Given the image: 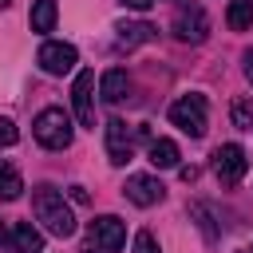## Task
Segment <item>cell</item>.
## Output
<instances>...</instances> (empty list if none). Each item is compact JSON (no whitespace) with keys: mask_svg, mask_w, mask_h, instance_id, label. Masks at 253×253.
<instances>
[{"mask_svg":"<svg viewBox=\"0 0 253 253\" xmlns=\"http://www.w3.org/2000/svg\"><path fill=\"white\" fill-rule=\"evenodd\" d=\"M32 213H36V221H40L51 237H71V233H75V213H71L63 190H55V186H47V182L32 190Z\"/></svg>","mask_w":253,"mask_h":253,"instance_id":"obj_1","label":"cell"},{"mask_svg":"<svg viewBox=\"0 0 253 253\" xmlns=\"http://www.w3.org/2000/svg\"><path fill=\"white\" fill-rule=\"evenodd\" d=\"M32 134H36V142L47 146V150H67L75 126H71V115H67L63 107H43V111L36 115V123H32Z\"/></svg>","mask_w":253,"mask_h":253,"instance_id":"obj_2","label":"cell"},{"mask_svg":"<svg viewBox=\"0 0 253 253\" xmlns=\"http://www.w3.org/2000/svg\"><path fill=\"white\" fill-rule=\"evenodd\" d=\"M123 241H126V225H123V217L103 213V217H95V221L87 225L83 253H119Z\"/></svg>","mask_w":253,"mask_h":253,"instance_id":"obj_3","label":"cell"},{"mask_svg":"<svg viewBox=\"0 0 253 253\" xmlns=\"http://www.w3.org/2000/svg\"><path fill=\"white\" fill-rule=\"evenodd\" d=\"M170 123H174V126H182L190 138H202V134H206V126H210V119H206V95L190 91V95L174 99V103H170Z\"/></svg>","mask_w":253,"mask_h":253,"instance_id":"obj_4","label":"cell"},{"mask_svg":"<svg viewBox=\"0 0 253 253\" xmlns=\"http://www.w3.org/2000/svg\"><path fill=\"white\" fill-rule=\"evenodd\" d=\"M170 32H174L182 43H202V40L210 36V16H206V8L194 4V0H182L178 12H174V20H170Z\"/></svg>","mask_w":253,"mask_h":253,"instance_id":"obj_5","label":"cell"},{"mask_svg":"<svg viewBox=\"0 0 253 253\" xmlns=\"http://www.w3.org/2000/svg\"><path fill=\"white\" fill-rule=\"evenodd\" d=\"M138 134H142V126H130V123H123V119H107V126H103L107 158H111L115 166H126V162L134 158V142H138Z\"/></svg>","mask_w":253,"mask_h":253,"instance_id":"obj_6","label":"cell"},{"mask_svg":"<svg viewBox=\"0 0 253 253\" xmlns=\"http://www.w3.org/2000/svg\"><path fill=\"white\" fill-rule=\"evenodd\" d=\"M245 170H249V158H245V150L237 142H221L213 150V174H217L221 186H237L245 178Z\"/></svg>","mask_w":253,"mask_h":253,"instance_id":"obj_7","label":"cell"},{"mask_svg":"<svg viewBox=\"0 0 253 253\" xmlns=\"http://www.w3.org/2000/svg\"><path fill=\"white\" fill-rule=\"evenodd\" d=\"M95 71H79L75 83H71V107H75V119L79 126L95 130Z\"/></svg>","mask_w":253,"mask_h":253,"instance_id":"obj_8","label":"cell"},{"mask_svg":"<svg viewBox=\"0 0 253 253\" xmlns=\"http://www.w3.org/2000/svg\"><path fill=\"white\" fill-rule=\"evenodd\" d=\"M40 67L47 71V75H67L75 63H79V51L71 47V43H59V40H47L43 47H40Z\"/></svg>","mask_w":253,"mask_h":253,"instance_id":"obj_9","label":"cell"},{"mask_svg":"<svg viewBox=\"0 0 253 253\" xmlns=\"http://www.w3.org/2000/svg\"><path fill=\"white\" fill-rule=\"evenodd\" d=\"M123 194H126V202H134V206H158L162 194H166V186H162L154 174H130L126 186H123Z\"/></svg>","mask_w":253,"mask_h":253,"instance_id":"obj_10","label":"cell"},{"mask_svg":"<svg viewBox=\"0 0 253 253\" xmlns=\"http://www.w3.org/2000/svg\"><path fill=\"white\" fill-rule=\"evenodd\" d=\"M8 245H12V253H43V233L32 221H12Z\"/></svg>","mask_w":253,"mask_h":253,"instance_id":"obj_11","label":"cell"},{"mask_svg":"<svg viewBox=\"0 0 253 253\" xmlns=\"http://www.w3.org/2000/svg\"><path fill=\"white\" fill-rule=\"evenodd\" d=\"M146 162H150L154 170L178 166V142H174V138H150V142H146Z\"/></svg>","mask_w":253,"mask_h":253,"instance_id":"obj_12","label":"cell"},{"mask_svg":"<svg viewBox=\"0 0 253 253\" xmlns=\"http://www.w3.org/2000/svg\"><path fill=\"white\" fill-rule=\"evenodd\" d=\"M126 87H130V79H126L123 67H111V71H103V79H99L103 103H123V99H126Z\"/></svg>","mask_w":253,"mask_h":253,"instance_id":"obj_13","label":"cell"},{"mask_svg":"<svg viewBox=\"0 0 253 253\" xmlns=\"http://www.w3.org/2000/svg\"><path fill=\"white\" fill-rule=\"evenodd\" d=\"M55 20H59V4H55V0H36V4H32V16H28L32 32H51Z\"/></svg>","mask_w":253,"mask_h":253,"instance_id":"obj_14","label":"cell"},{"mask_svg":"<svg viewBox=\"0 0 253 253\" xmlns=\"http://www.w3.org/2000/svg\"><path fill=\"white\" fill-rule=\"evenodd\" d=\"M225 24H229L233 32H249V28H253V0H229Z\"/></svg>","mask_w":253,"mask_h":253,"instance_id":"obj_15","label":"cell"},{"mask_svg":"<svg viewBox=\"0 0 253 253\" xmlns=\"http://www.w3.org/2000/svg\"><path fill=\"white\" fill-rule=\"evenodd\" d=\"M119 32V47H138V43H146V40H154V28L150 24H119L115 28Z\"/></svg>","mask_w":253,"mask_h":253,"instance_id":"obj_16","label":"cell"},{"mask_svg":"<svg viewBox=\"0 0 253 253\" xmlns=\"http://www.w3.org/2000/svg\"><path fill=\"white\" fill-rule=\"evenodd\" d=\"M20 190H24L20 170H16L12 162H0V202H16V198H20Z\"/></svg>","mask_w":253,"mask_h":253,"instance_id":"obj_17","label":"cell"},{"mask_svg":"<svg viewBox=\"0 0 253 253\" xmlns=\"http://www.w3.org/2000/svg\"><path fill=\"white\" fill-rule=\"evenodd\" d=\"M229 115H233V123H237V126H245V130H253V103H249V99H237Z\"/></svg>","mask_w":253,"mask_h":253,"instance_id":"obj_18","label":"cell"},{"mask_svg":"<svg viewBox=\"0 0 253 253\" xmlns=\"http://www.w3.org/2000/svg\"><path fill=\"white\" fill-rule=\"evenodd\" d=\"M16 138H20L16 123L12 119H0V146H16Z\"/></svg>","mask_w":253,"mask_h":253,"instance_id":"obj_19","label":"cell"},{"mask_svg":"<svg viewBox=\"0 0 253 253\" xmlns=\"http://www.w3.org/2000/svg\"><path fill=\"white\" fill-rule=\"evenodd\" d=\"M134 253H158V241H154L150 229H142V233L134 237Z\"/></svg>","mask_w":253,"mask_h":253,"instance_id":"obj_20","label":"cell"},{"mask_svg":"<svg viewBox=\"0 0 253 253\" xmlns=\"http://www.w3.org/2000/svg\"><path fill=\"white\" fill-rule=\"evenodd\" d=\"M241 63H245V79L253 83V51H245V55H241Z\"/></svg>","mask_w":253,"mask_h":253,"instance_id":"obj_21","label":"cell"},{"mask_svg":"<svg viewBox=\"0 0 253 253\" xmlns=\"http://www.w3.org/2000/svg\"><path fill=\"white\" fill-rule=\"evenodd\" d=\"M123 4H126V8H134V12H146L154 0H123Z\"/></svg>","mask_w":253,"mask_h":253,"instance_id":"obj_22","label":"cell"},{"mask_svg":"<svg viewBox=\"0 0 253 253\" xmlns=\"http://www.w3.org/2000/svg\"><path fill=\"white\" fill-rule=\"evenodd\" d=\"M71 202H79V206H83V202H87V190H83V186H71Z\"/></svg>","mask_w":253,"mask_h":253,"instance_id":"obj_23","label":"cell"},{"mask_svg":"<svg viewBox=\"0 0 253 253\" xmlns=\"http://www.w3.org/2000/svg\"><path fill=\"white\" fill-rule=\"evenodd\" d=\"M8 4H12V0H0V8H8Z\"/></svg>","mask_w":253,"mask_h":253,"instance_id":"obj_24","label":"cell"},{"mask_svg":"<svg viewBox=\"0 0 253 253\" xmlns=\"http://www.w3.org/2000/svg\"><path fill=\"white\" fill-rule=\"evenodd\" d=\"M241 253H253V245H249V249H241Z\"/></svg>","mask_w":253,"mask_h":253,"instance_id":"obj_25","label":"cell"},{"mask_svg":"<svg viewBox=\"0 0 253 253\" xmlns=\"http://www.w3.org/2000/svg\"><path fill=\"white\" fill-rule=\"evenodd\" d=\"M0 241H4V229H0Z\"/></svg>","mask_w":253,"mask_h":253,"instance_id":"obj_26","label":"cell"}]
</instances>
